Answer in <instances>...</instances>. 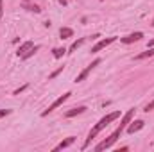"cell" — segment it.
Segmentation results:
<instances>
[{
	"mask_svg": "<svg viewBox=\"0 0 154 152\" xmlns=\"http://www.w3.org/2000/svg\"><path fill=\"white\" fill-rule=\"evenodd\" d=\"M70 95H72L70 91H66V93H63V95H61L59 99H56V100H54V102H52V104H50V106H48V108H47V109L43 111V113H41V116H47L48 113H52L54 109H57L59 106H63V102H66V100L70 99Z\"/></svg>",
	"mask_w": 154,
	"mask_h": 152,
	"instance_id": "277c9868",
	"label": "cell"
},
{
	"mask_svg": "<svg viewBox=\"0 0 154 152\" xmlns=\"http://www.w3.org/2000/svg\"><path fill=\"white\" fill-rule=\"evenodd\" d=\"M52 54H54V57H56V59H61V57L66 54V50H65V48H54V50H52Z\"/></svg>",
	"mask_w": 154,
	"mask_h": 152,
	"instance_id": "4fadbf2b",
	"label": "cell"
},
{
	"mask_svg": "<svg viewBox=\"0 0 154 152\" xmlns=\"http://www.w3.org/2000/svg\"><path fill=\"white\" fill-rule=\"evenodd\" d=\"M59 4H61V5H66V0H59Z\"/></svg>",
	"mask_w": 154,
	"mask_h": 152,
	"instance_id": "44dd1931",
	"label": "cell"
},
{
	"mask_svg": "<svg viewBox=\"0 0 154 152\" xmlns=\"http://www.w3.org/2000/svg\"><path fill=\"white\" fill-rule=\"evenodd\" d=\"M9 113H11L9 109H0V118H4V116H7Z\"/></svg>",
	"mask_w": 154,
	"mask_h": 152,
	"instance_id": "ac0fdd59",
	"label": "cell"
},
{
	"mask_svg": "<svg viewBox=\"0 0 154 152\" xmlns=\"http://www.w3.org/2000/svg\"><path fill=\"white\" fill-rule=\"evenodd\" d=\"M152 56H154V47H151V48H147L145 52L138 54V56H136L134 59H136V61H140V59H145V57H152Z\"/></svg>",
	"mask_w": 154,
	"mask_h": 152,
	"instance_id": "7c38bea8",
	"label": "cell"
},
{
	"mask_svg": "<svg viewBox=\"0 0 154 152\" xmlns=\"http://www.w3.org/2000/svg\"><path fill=\"white\" fill-rule=\"evenodd\" d=\"M151 25H152V27H154V20H152V23H151Z\"/></svg>",
	"mask_w": 154,
	"mask_h": 152,
	"instance_id": "7402d4cb",
	"label": "cell"
},
{
	"mask_svg": "<svg viewBox=\"0 0 154 152\" xmlns=\"http://www.w3.org/2000/svg\"><path fill=\"white\" fill-rule=\"evenodd\" d=\"M151 47H154V38L149 41V45H147V48H151Z\"/></svg>",
	"mask_w": 154,
	"mask_h": 152,
	"instance_id": "ffe728a7",
	"label": "cell"
},
{
	"mask_svg": "<svg viewBox=\"0 0 154 152\" xmlns=\"http://www.w3.org/2000/svg\"><path fill=\"white\" fill-rule=\"evenodd\" d=\"M115 41H116L115 36H111V38H106V39H100L97 45H93V47H91V54H97V52H100L102 48L109 47V45H111V43H115Z\"/></svg>",
	"mask_w": 154,
	"mask_h": 152,
	"instance_id": "5b68a950",
	"label": "cell"
},
{
	"mask_svg": "<svg viewBox=\"0 0 154 152\" xmlns=\"http://www.w3.org/2000/svg\"><path fill=\"white\" fill-rule=\"evenodd\" d=\"M84 41H86V38H81V39H77V41H74V43H72V47H70V52L77 50V48H79V47H81Z\"/></svg>",
	"mask_w": 154,
	"mask_h": 152,
	"instance_id": "5bb4252c",
	"label": "cell"
},
{
	"mask_svg": "<svg viewBox=\"0 0 154 152\" xmlns=\"http://www.w3.org/2000/svg\"><path fill=\"white\" fill-rule=\"evenodd\" d=\"M25 7H27L29 11H32V13H39V11H41L38 5H25Z\"/></svg>",
	"mask_w": 154,
	"mask_h": 152,
	"instance_id": "9a60e30c",
	"label": "cell"
},
{
	"mask_svg": "<svg viewBox=\"0 0 154 152\" xmlns=\"http://www.w3.org/2000/svg\"><path fill=\"white\" fill-rule=\"evenodd\" d=\"M99 65H100V59H95V61H93L91 65H88V66H86V68H84V70H82V72H81V74H79V75L75 77V82H81V81H84L86 77L90 75V72H91V70H93L95 66H99Z\"/></svg>",
	"mask_w": 154,
	"mask_h": 152,
	"instance_id": "8992f818",
	"label": "cell"
},
{
	"mask_svg": "<svg viewBox=\"0 0 154 152\" xmlns=\"http://www.w3.org/2000/svg\"><path fill=\"white\" fill-rule=\"evenodd\" d=\"M36 50H38V47H36L32 41H23V43L20 45V48L16 50V56H18L20 59H27V57L34 56Z\"/></svg>",
	"mask_w": 154,
	"mask_h": 152,
	"instance_id": "3957f363",
	"label": "cell"
},
{
	"mask_svg": "<svg viewBox=\"0 0 154 152\" xmlns=\"http://www.w3.org/2000/svg\"><path fill=\"white\" fill-rule=\"evenodd\" d=\"M152 109H154V100H152V102H149V104L145 106V111H147V113H149V111H152Z\"/></svg>",
	"mask_w": 154,
	"mask_h": 152,
	"instance_id": "e0dca14e",
	"label": "cell"
},
{
	"mask_svg": "<svg viewBox=\"0 0 154 152\" xmlns=\"http://www.w3.org/2000/svg\"><path fill=\"white\" fill-rule=\"evenodd\" d=\"M25 88H27V86H22V88H18V90H16V91H14V95H20V91H23V90H25Z\"/></svg>",
	"mask_w": 154,
	"mask_h": 152,
	"instance_id": "d6986e66",
	"label": "cell"
},
{
	"mask_svg": "<svg viewBox=\"0 0 154 152\" xmlns=\"http://www.w3.org/2000/svg\"><path fill=\"white\" fill-rule=\"evenodd\" d=\"M74 141H75V138H74V136H70V138H66V140H63V141H61L59 145H56V147H54V152H57V150H63V149H66V147H70V145H72Z\"/></svg>",
	"mask_w": 154,
	"mask_h": 152,
	"instance_id": "9c48e42d",
	"label": "cell"
},
{
	"mask_svg": "<svg viewBox=\"0 0 154 152\" xmlns=\"http://www.w3.org/2000/svg\"><path fill=\"white\" fill-rule=\"evenodd\" d=\"M116 118H120V111H113V113L106 114L104 118H100V120H99V123H97V125H95V127H93V129L90 131V134H88V138H86V141H84L82 149H86V147H88V145L91 143V140H93V138H95V136H97V134H99V132H100L102 129H104V127H108V125H109L111 122H115Z\"/></svg>",
	"mask_w": 154,
	"mask_h": 152,
	"instance_id": "7a4b0ae2",
	"label": "cell"
},
{
	"mask_svg": "<svg viewBox=\"0 0 154 152\" xmlns=\"http://www.w3.org/2000/svg\"><path fill=\"white\" fill-rule=\"evenodd\" d=\"M143 38V34L142 32H133V34H127V36H124V38H120L122 43H125V45H129V43H134V41H140V39Z\"/></svg>",
	"mask_w": 154,
	"mask_h": 152,
	"instance_id": "ba28073f",
	"label": "cell"
},
{
	"mask_svg": "<svg viewBox=\"0 0 154 152\" xmlns=\"http://www.w3.org/2000/svg\"><path fill=\"white\" fill-rule=\"evenodd\" d=\"M74 36V31L70 27H61L59 29V38L61 39H66V38H72Z\"/></svg>",
	"mask_w": 154,
	"mask_h": 152,
	"instance_id": "8fae6325",
	"label": "cell"
},
{
	"mask_svg": "<svg viewBox=\"0 0 154 152\" xmlns=\"http://www.w3.org/2000/svg\"><path fill=\"white\" fill-rule=\"evenodd\" d=\"M84 111H86V106H79V108H74V109L66 111V113H65V116H66V118H72V116H77V114L84 113Z\"/></svg>",
	"mask_w": 154,
	"mask_h": 152,
	"instance_id": "30bf717a",
	"label": "cell"
},
{
	"mask_svg": "<svg viewBox=\"0 0 154 152\" xmlns=\"http://www.w3.org/2000/svg\"><path fill=\"white\" fill-rule=\"evenodd\" d=\"M143 125H145V122L143 120H131L129 123H127V127H125V131L129 132V134H134V132H138L140 129H143Z\"/></svg>",
	"mask_w": 154,
	"mask_h": 152,
	"instance_id": "52a82bcc",
	"label": "cell"
},
{
	"mask_svg": "<svg viewBox=\"0 0 154 152\" xmlns=\"http://www.w3.org/2000/svg\"><path fill=\"white\" fill-rule=\"evenodd\" d=\"M61 72H63V66H59V68H57V70H56L54 74H50V79H54V77H57L59 74H61Z\"/></svg>",
	"mask_w": 154,
	"mask_h": 152,
	"instance_id": "2e32d148",
	"label": "cell"
},
{
	"mask_svg": "<svg viewBox=\"0 0 154 152\" xmlns=\"http://www.w3.org/2000/svg\"><path fill=\"white\" fill-rule=\"evenodd\" d=\"M23 2H27V0H23Z\"/></svg>",
	"mask_w": 154,
	"mask_h": 152,
	"instance_id": "603a6c76",
	"label": "cell"
},
{
	"mask_svg": "<svg viewBox=\"0 0 154 152\" xmlns=\"http://www.w3.org/2000/svg\"><path fill=\"white\" fill-rule=\"evenodd\" d=\"M133 116H134V108H133V109H129L127 113H125L124 116H122V123H120V125L116 127L115 131H113V132H111V134H109V136H108V138L104 140V141H100V143H99V145L95 147V150H97V152H100V150H106V149L113 147V145H115V141L118 140V136H120V134H122V132L125 131L127 123H129V122L133 120Z\"/></svg>",
	"mask_w": 154,
	"mask_h": 152,
	"instance_id": "6da1fadb",
	"label": "cell"
}]
</instances>
